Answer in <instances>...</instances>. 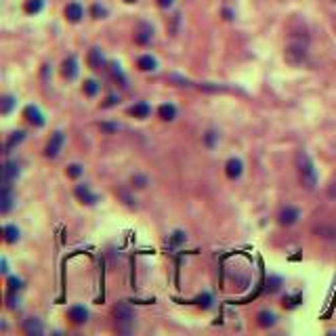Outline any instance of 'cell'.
I'll list each match as a JSON object with an SVG mask.
<instances>
[{"mask_svg":"<svg viewBox=\"0 0 336 336\" xmlns=\"http://www.w3.org/2000/svg\"><path fill=\"white\" fill-rule=\"evenodd\" d=\"M88 65L92 67V70H99V67L103 65V53H101L99 48H90V53H88Z\"/></svg>","mask_w":336,"mask_h":336,"instance_id":"obj_18","label":"cell"},{"mask_svg":"<svg viewBox=\"0 0 336 336\" xmlns=\"http://www.w3.org/2000/svg\"><path fill=\"white\" fill-rule=\"evenodd\" d=\"M101 128H103V130H107V132H116V130H118V124H109V122H103V124H101Z\"/></svg>","mask_w":336,"mask_h":336,"instance_id":"obj_33","label":"cell"},{"mask_svg":"<svg viewBox=\"0 0 336 336\" xmlns=\"http://www.w3.org/2000/svg\"><path fill=\"white\" fill-rule=\"evenodd\" d=\"M19 176V164L17 162H6L2 168V181H15Z\"/></svg>","mask_w":336,"mask_h":336,"instance_id":"obj_14","label":"cell"},{"mask_svg":"<svg viewBox=\"0 0 336 336\" xmlns=\"http://www.w3.org/2000/svg\"><path fill=\"white\" fill-rule=\"evenodd\" d=\"M97 90H99V86H97L95 80H86V82H84V95H86V97H95Z\"/></svg>","mask_w":336,"mask_h":336,"instance_id":"obj_25","label":"cell"},{"mask_svg":"<svg viewBox=\"0 0 336 336\" xmlns=\"http://www.w3.org/2000/svg\"><path fill=\"white\" fill-rule=\"evenodd\" d=\"M65 174L70 176V179H78V176L82 174V166L80 164H70L65 168Z\"/></svg>","mask_w":336,"mask_h":336,"instance_id":"obj_26","label":"cell"},{"mask_svg":"<svg viewBox=\"0 0 336 336\" xmlns=\"http://www.w3.org/2000/svg\"><path fill=\"white\" fill-rule=\"evenodd\" d=\"M2 271H4V273L8 271V265H6V258H2Z\"/></svg>","mask_w":336,"mask_h":336,"instance_id":"obj_37","label":"cell"},{"mask_svg":"<svg viewBox=\"0 0 336 336\" xmlns=\"http://www.w3.org/2000/svg\"><path fill=\"white\" fill-rule=\"evenodd\" d=\"M13 105H15V99L11 97V95H4L2 97V101H0V114H11V109H13Z\"/></svg>","mask_w":336,"mask_h":336,"instance_id":"obj_24","label":"cell"},{"mask_svg":"<svg viewBox=\"0 0 336 336\" xmlns=\"http://www.w3.org/2000/svg\"><path fill=\"white\" fill-rule=\"evenodd\" d=\"M13 202H15L13 185H11V181H2V191H0V212L6 214L8 210L13 208Z\"/></svg>","mask_w":336,"mask_h":336,"instance_id":"obj_4","label":"cell"},{"mask_svg":"<svg viewBox=\"0 0 336 336\" xmlns=\"http://www.w3.org/2000/svg\"><path fill=\"white\" fill-rule=\"evenodd\" d=\"M294 162H296V170H298V179L302 183V187L305 189H315L317 187V172H315V166H313V160L309 158L307 151H296V158H294Z\"/></svg>","mask_w":336,"mask_h":336,"instance_id":"obj_1","label":"cell"},{"mask_svg":"<svg viewBox=\"0 0 336 336\" xmlns=\"http://www.w3.org/2000/svg\"><path fill=\"white\" fill-rule=\"evenodd\" d=\"M82 17H84V8L78 2H70L65 6V19L70 23H78Z\"/></svg>","mask_w":336,"mask_h":336,"instance_id":"obj_10","label":"cell"},{"mask_svg":"<svg viewBox=\"0 0 336 336\" xmlns=\"http://www.w3.org/2000/svg\"><path fill=\"white\" fill-rule=\"evenodd\" d=\"M280 284H282L280 277H269V282H267V290H269V292H277V290H280Z\"/></svg>","mask_w":336,"mask_h":336,"instance_id":"obj_29","label":"cell"},{"mask_svg":"<svg viewBox=\"0 0 336 336\" xmlns=\"http://www.w3.org/2000/svg\"><path fill=\"white\" fill-rule=\"evenodd\" d=\"M114 317H116V328H118V332L128 334V332L132 330L134 313L130 311V307L126 305V302H120V305H116V309H114Z\"/></svg>","mask_w":336,"mask_h":336,"instance_id":"obj_2","label":"cell"},{"mask_svg":"<svg viewBox=\"0 0 336 336\" xmlns=\"http://www.w3.org/2000/svg\"><path fill=\"white\" fill-rule=\"evenodd\" d=\"M185 240H187V235H185L183 231H174V233H172V238H170V242H172V244H183Z\"/></svg>","mask_w":336,"mask_h":336,"instance_id":"obj_30","label":"cell"},{"mask_svg":"<svg viewBox=\"0 0 336 336\" xmlns=\"http://www.w3.org/2000/svg\"><path fill=\"white\" fill-rule=\"evenodd\" d=\"M63 132L61 130H55L53 134H50V141L46 143V149H44V156L46 158H57L59 156V151H61V147H63Z\"/></svg>","mask_w":336,"mask_h":336,"instance_id":"obj_5","label":"cell"},{"mask_svg":"<svg viewBox=\"0 0 336 336\" xmlns=\"http://www.w3.org/2000/svg\"><path fill=\"white\" fill-rule=\"evenodd\" d=\"M61 74H63V78L74 80L76 76H78V59H76V57H67L65 61H63V65H61Z\"/></svg>","mask_w":336,"mask_h":336,"instance_id":"obj_8","label":"cell"},{"mask_svg":"<svg viewBox=\"0 0 336 336\" xmlns=\"http://www.w3.org/2000/svg\"><path fill=\"white\" fill-rule=\"evenodd\" d=\"M242 170H244V164H242V160H238V158H231V160H227V164H225V174L229 176V179H240Z\"/></svg>","mask_w":336,"mask_h":336,"instance_id":"obj_9","label":"cell"},{"mask_svg":"<svg viewBox=\"0 0 336 336\" xmlns=\"http://www.w3.org/2000/svg\"><path fill=\"white\" fill-rule=\"evenodd\" d=\"M67 317H70L74 324H84L86 322V317H88V311L84 307H80V305H76V307H72L70 311H67Z\"/></svg>","mask_w":336,"mask_h":336,"instance_id":"obj_13","label":"cell"},{"mask_svg":"<svg viewBox=\"0 0 336 336\" xmlns=\"http://www.w3.org/2000/svg\"><path fill=\"white\" fill-rule=\"evenodd\" d=\"M19 290H21V280H19V277H8V292L15 294V292H19Z\"/></svg>","mask_w":336,"mask_h":336,"instance_id":"obj_27","label":"cell"},{"mask_svg":"<svg viewBox=\"0 0 336 336\" xmlns=\"http://www.w3.org/2000/svg\"><path fill=\"white\" fill-rule=\"evenodd\" d=\"M198 305L204 307V309H208V307H210V294H204V296H200V298H198Z\"/></svg>","mask_w":336,"mask_h":336,"instance_id":"obj_32","label":"cell"},{"mask_svg":"<svg viewBox=\"0 0 336 336\" xmlns=\"http://www.w3.org/2000/svg\"><path fill=\"white\" fill-rule=\"evenodd\" d=\"M298 216H300V210L298 208H294V206H286V208H282L280 210V214H277V221H280V225H294L298 221Z\"/></svg>","mask_w":336,"mask_h":336,"instance_id":"obj_6","label":"cell"},{"mask_svg":"<svg viewBox=\"0 0 336 336\" xmlns=\"http://www.w3.org/2000/svg\"><path fill=\"white\" fill-rule=\"evenodd\" d=\"M124 2H128V4H130V2H137V0H124Z\"/></svg>","mask_w":336,"mask_h":336,"instance_id":"obj_38","label":"cell"},{"mask_svg":"<svg viewBox=\"0 0 336 336\" xmlns=\"http://www.w3.org/2000/svg\"><path fill=\"white\" fill-rule=\"evenodd\" d=\"M23 116H25V120H28L30 124H34V126H44V116H42V112L36 105H28V107H25Z\"/></svg>","mask_w":336,"mask_h":336,"instance_id":"obj_7","label":"cell"},{"mask_svg":"<svg viewBox=\"0 0 336 336\" xmlns=\"http://www.w3.org/2000/svg\"><path fill=\"white\" fill-rule=\"evenodd\" d=\"M134 40L139 42V44H147V42L151 40V28L147 23H141L139 30L134 32Z\"/></svg>","mask_w":336,"mask_h":336,"instance_id":"obj_15","label":"cell"},{"mask_svg":"<svg viewBox=\"0 0 336 336\" xmlns=\"http://www.w3.org/2000/svg\"><path fill=\"white\" fill-rule=\"evenodd\" d=\"M145 183H147V179H145V176H141V174H137V176H132V185H134V187H145Z\"/></svg>","mask_w":336,"mask_h":336,"instance_id":"obj_31","label":"cell"},{"mask_svg":"<svg viewBox=\"0 0 336 336\" xmlns=\"http://www.w3.org/2000/svg\"><path fill=\"white\" fill-rule=\"evenodd\" d=\"M23 332L28 334V336H40L42 332H44V328H42L40 319L30 317V319H25V322H23Z\"/></svg>","mask_w":336,"mask_h":336,"instance_id":"obj_11","label":"cell"},{"mask_svg":"<svg viewBox=\"0 0 336 336\" xmlns=\"http://www.w3.org/2000/svg\"><path fill=\"white\" fill-rule=\"evenodd\" d=\"M2 233H4V242L6 244H15L17 240H19V229H17L15 225H4Z\"/></svg>","mask_w":336,"mask_h":336,"instance_id":"obj_21","label":"cell"},{"mask_svg":"<svg viewBox=\"0 0 336 336\" xmlns=\"http://www.w3.org/2000/svg\"><path fill=\"white\" fill-rule=\"evenodd\" d=\"M114 103H116V95H109V97H107V101L103 103V107H109V105H114Z\"/></svg>","mask_w":336,"mask_h":336,"instance_id":"obj_36","label":"cell"},{"mask_svg":"<svg viewBox=\"0 0 336 336\" xmlns=\"http://www.w3.org/2000/svg\"><path fill=\"white\" fill-rule=\"evenodd\" d=\"M23 137H25V132H23V130H15V132L11 134V137L6 139V143H4V149H6V154H8V151H11L15 145H19V143L23 141Z\"/></svg>","mask_w":336,"mask_h":336,"instance_id":"obj_20","label":"cell"},{"mask_svg":"<svg viewBox=\"0 0 336 336\" xmlns=\"http://www.w3.org/2000/svg\"><path fill=\"white\" fill-rule=\"evenodd\" d=\"M328 198H332V200L336 198V181L330 185V187H328Z\"/></svg>","mask_w":336,"mask_h":336,"instance_id":"obj_34","label":"cell"},{"mask_svg":"<svg viewBox=\"0 0 336 336\" xmlns=\"http://www.w3.org/2000/svg\"><path fill=\"white\" fill-rule=\"evenodd\" d=\"M156 59L151 57V55H143V57H139V61H137V67L141 72H154L156 70Z\"/></svg>","mask_w":336,"mask_h":336,"instance_id":"obj_17","label":"cell"},{"mask_svg":"<svg viewBox=\"0 0 336 336\" xmlns=\"http://www.w3.org/2000/svg\"><path fill=\"white\" fill-rule=\"evenodd\" d=\"M156 2H158V6L168 8V6H172V2H174V0H156Z\"/></svg>","mask_w":336,"mask_h":336,"instance_id":"obj_35","label":"cell"},{"mask_svg":"<svg viewBox=\"0 0 336 336\" xmlns=\"http://www.w3.org/2000/svg\"><path fill=\"white\" fill-rule=\"evenodd\" d=\"M130 116H134V118H147L149 116V105L147 103H137V105H132L130 107Z\"/></svg>","mask_w":336,"mask_h":336,"instance_id":"obj_23","label":"cell"},{"mask_svg":"<svg viewBox=\"0 0 336 336\" xmlns=\"http://www.w3.org/2000/svg\"><path fill=\"white\" fill-rule=\"evenodd\" d=\"M76 198H78L82 204H88V206H92L97 202V196L90 193V189L86 187V185H78V187H76Z\"/></svg>","mask_w":336,"mask_h":336,"instance_id":"obj_12","label":"cell"},{"mask_svg":"<svg viewBox=\"0 0 336 336\" xmlns=\"http://www.w3.org/2000/svg\"><path fill=\"white\" fill-rule=\"evenodd\" d=\"M158 116L162 118V120L170 122V120H174V116H176V107H174L172 103H164V105H160V107H158Z\"/></svg>","mask_w":336,"mask_h":336,"instance_id":"obj_16","label":"cell"},{"mask_svg":"<svg viewBox=\"0 0 336 336\" xmlns=\"http://www.w3.org/2000/svg\"><path fill=\"white\" fill-rule=\"evenodd\" d=\"M42 6H44V0H25L23 11L30 13V15H36V13L42 11Z\"/></svg>","mask_w":336,"mask_h":336,"instance_id":"obj_22","label":"cell"},{"mask_svg":"<svg viewBox=\"0 0 336 336\" xmlns=\"http://www.w3.org/2000/svg\"><path fill=\"white\" fill-rule=\"evenodd\" d=\"M284 59L288 65H300L302 61L307 59V42H300V40H290V44L286 46L284 50Z\"/></svg>","mask_w":336,"mask_h":336,"instance_id":"obj_3","label":"cell"},{"mask_svg":"<svg viewBox=\"0 0 336 336\" xmlns=\"http://www.w3.org/2000/svg\"><path fill=\"white\" fill-rule=\"evenodd\" d=\"M256 319H258L260 328H271L275 324V315L271 313V311H260V313L256 315Z\"/></svg>","mask_w":336,"mask_h":336,"instance_id":"obj_19","label":"cell"},{"mask_svg":"<svg viewBox=\"0 0 336 336\" xmlns=\"http://www.w3.org/2000/svg\"><path fill=\"white\" fill-rule=\"evenodd\" d=\"M216 139H218V134H216L214 130H208V132L204 134V143H206V147H214Z\"/></svg>","mask_w":336,"mask_h":336,"instance_id":"obj_28","label":"cell"}]
</instances>
